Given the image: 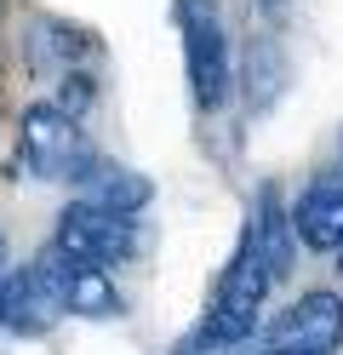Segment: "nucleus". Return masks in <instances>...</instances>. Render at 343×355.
Returning a JSON list of instances; mask_svg holds the SVG:
<instances>
[{"label":"nucleus","instance_id":"obj_1","mask_svg":"<svg viewBox=\"0 0 343 355\" xmlns=\"http://www.w3.org/2000/svg\"><path fill=\"white\" fill-rule=\"evenodd\" d=\"M17 172L35 178H91L98 155L86 149L80 121L63 115L58 103H29L17 121Z\"/></svg>","mask_w":343,"mask_h":355},{"label":"nucleus","instance_id":"obj_13","mask_svg":"<svg viewBox=\"0 0 343 355\" xmlns=\"http://www.w3.org/2000/svg\"><path fill=\"white\" fill-rule=\"evenodd\" d=\"M269 355H297V349H269Z\"/></svg>","mask_w":343,"mask_h":355},{"label":"nucleus","instance_id":"obj_7","mask_svg":"<svg viewBox=\"0 0 343 355\" xmlns=\"http://www.w3.org/2000/svg\"><path fill=\"white\" fill-rule=\"evenodd\" d=\"M286 224L304 235V247L337 252L343 247V172H326L297 195V207L286 212Z\"/></svg>","mask_w":343,"mask_h":355},{"label":"nucleus","instance_id":"obj_5","mask_svg":"<svg viewBox=\"0 0 343 355\" xmlns=\"http://www.w3.org/2000/svg\"><path fill=\"white\" fill-rule=\"evenodd\" d=\"M40 270L52 275L63 315H86V321H109V315H121V293H114L109 270H91V263L69 258V252H58V247L40 258Z\"/></svg>","mask_w":343,"mask_h":355},{"label":"nucleus","instance_id":"obj_4","mask_svg":"<svg viewBox=\"0 0 343 355\" xmlns=\"http://www.w3.org/2000/svg\"><path fill=\"white\" fill-rule=\"evenodd\" d=\"M274 349H297V355H326L343 344V298L337 293H304L281 321L269 327Z\"/></svg>","mask_w":343,"mask_h":355},{"label":"nucleus","instance_id":"obj_15","mask_svg":"<svg viewBox=\"0 0 343 355\" xmlns=\"http://www.w3.org/2000/svg\"><path fill=\"white\" fill-rule=\"evenodd\" d=\"M337 252H343V247H337Z\"/></svg>","mask_w":343,"mask_h":355},{"label":"nucleus","instance_id":"obj_11","mask_svg":"<svg viewBox=\"0 0 343 355\" xmlns=\"http://www.w3.org/2000/svg\"><path fill=\"white\" fill-rule=\"evenodd\" d=\"M281 80H286V63H281V46H274L269 35L252 40V58H246V98L252 103H274V92H281Z\"/></svg>","mask_w":343,"mask_h":355},{"label":"nucleus","instance_id":"obj_12","mask_svg":"<svg viewBox=\"0 0 343 355\" xmlns=\"http://www.w3.org/2000/svg\"><path fill=\"white\" fill-rule=\"evenodd\" d=\"M281 6H286V0H258V12H263V17H281Z\"/></svg>","mask_w":343,"mask_h":355},{"label":"nucleus","instance_id":"obj_8","mask_svg":"<svg viewBox=\"0 0 343 355\" xmlns=\"http://www.w3.org/2000/svg\"><path fill=\"white\" fill-rule=\"evenodd\" d=\"M91 52H98V40H91L86 29L58 24V17H35V35H29V58H35V63L69 75V63H80V58H91Z\"/></svg>","mask_w":343,"mask_h":355},{"label":"nucleus","instance_id":"obj_6","mask_svg":"<svg viewBox=\"0 0 343 355\" xmlns=\"http://www.w3.org/2000/svg\"><path fill=\"white\" fill-rule=\"evenodd\" d=\"M58 315H63L58 286H52V275H46L40 263H29L23 275H12L6 286H0V327H12L17 338H40V332H52Z\"/></svg>","mask_w":343,"mask_h":355},{"label":"nucleus","instance_id":"obj_3","mask_svg":"<svg viewBox=\"0 0 343 355\" xmlns=\"http://www.w3.org/2000/svg\"><path fill=\"white\" fill-rule=\"evenodd\" d=\"M58 252L91 263V270H109V263H126L137 252V224L91 207V201H75L58 218Z\"/></svg>","mask_w":343,"mask_h":355},{"label":"nucleus","instance_id":"obj_2","mask_svg":"<svg viewBox=\"0 0 343 355\" xmlns=\"http://www.w3.org/2000/svg\"><path fill=\"white\" fill-rule=\"evenodd\" d=\"M177 29H183V63H189L195 103L206 109V115H218V109L229 103V86H235L218 0H177Z\"/></svg>","mask_w":343,"mask_h":355},{"label":"nucleus","instance_id":"obj_14","mask_svg":"<svg viewBox=\"0 0 343 355\" xmlns=\"http://www.w3.org/2000/svg\"><path fill=\"white\" fill-rule=\"evenodd\" d=\"M0 252H6V241H0Z\"/></svg>","mask_w":343,"mask_h":355},{"label":"nucleus","instance_id":"obj_9","mask_svg":"<svg viewBox=\"0 0 343 355\" xmlns=\"http://www.w3.org/2000/svg\"><path fill=\"white\" fill-rule=\"evenodd\" d=\"M149 195H155V184L143 172H132V166H98V172H91V195H86V201L114 212V218H132L137 207H149Z\"/></svg>","mask_w":343,"mask_h":355},{"label":"nucleus","instance_id":"obj_10","mask_svg":"<svg viewBox=\"0 0 343 355\" xmlns=\"http://www.w3.org/2000/svg\"><path fill=\"white\" fill-rule=\"evenodd\" d=\"M286 207H281V189H274V184H263L258 189V201H252V212H246V235L252 241H258V247H263V258L274 263V275H281L286 270Z\"/></svg>","mask_w":343,"mask_h":355}]
</instances>
